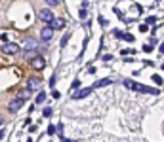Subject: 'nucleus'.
<instances>
[{
    "label": "nucleus",
    "mask_w": 164,
    "mask_h": 142,
    "mask_svg": "<svg viewBox=\"0 0 164 142\" xmlns=\"http://www.w3.org/2000/svg\"><path fill=\"white\" fill-rule=\"evenodd\" d=\"M124 85L134 91H141V93H151V95H158V89H153V87H147L143 83H135L134 80H124Z\"/></svg>",
    "instance_id": "f257e3e1"
},
{
    "label": "nucleus",
    "mask_w": 164,
    "mask_h": 142,
    "mask_svg": "<svg viewBox=\"0 0 164 142\" xmlns=\"http://www.w3.org/2000/svg\"><path fill=\"white\" fill-rule=\"evenodd\" d=\"M19 51H21V47H19L17 44H14V42H6L2 46V53H6V55H17Z\"/></svg>",
    "instance_id": "f03ea898"
},
{
    "label": "nucleus",
    "mask_w": 164,
    "mask_h": 142,
    "mask_svg": "<svg viewBox=\"0 0 164 142\" xmlns=\"http://www.w3.org/2000/svg\"><path fill=\"white\" fill-rule=\"evenodd\" d=\"M38 17H40V21L48 23V25H50V23L55 19V17H54V13H52V11L48 10V8H46V10H40V11H38Z\"/></svg>",
    "instance_id": "7ed1b4c3"
},
{
    "label": "nucleus",
    "mask_w": 164,
    "mask_h": 142,
    "mask_svg": "<svg viewBox=\"0 0 164 142\" xmlns=\"http://www.w3.org/2000/svg\"><path fill=\"white\" fill-rule=\"evenodd\" d=\"M31 64H33L34 70H42V68L46 66V59H44V57H40V55H37L34 59H31Z\"/></svg>",
    "instance_id": "20e7f679"
},
{
    "label": "nucleus",
    "mask_w": 164,
    "mask_h": 142,
    "mask_svg": "<svg viewBox=\"0 0 164 142\" xmlns=\"http://www.w3.org/2000/svg\"><path fill=\"white\" fill-rule=\"evenodd\" d=\"M52 36H54V28H52L50 25L44 27V28H42V32H40V40H42V42H50Z\"/></svg>",
    "instance_id": "39448f33"
},
{
    "label": "nucleus",
    "mask_w": 164,
    "mask_h": 142,
    "mask_svg": "<svg viewBox=\"0 0 164 142\" xmlns=\"http://www.w3.org/2000/svg\"><path fill=\"white\" fill-rule=\"evenodd\" d=\"M21 108H23V99H14L8 104V110L10 112H17V110H21Z\"/></svg>",
    "instance_id": "423d86ee"
},
{
    "label": "nucleus",
    "mask_w": 164,
    "mask_h": 142,
    "mask_svg": "<svg viewBox=\"0 0 164 142\" xmlns=\"http://www.w3.org/2000/svg\"><path fill=\"white\" fill-rule=\"evenodd\" d=\"M92 93V87H84V89H78V91L73 93V99L78 100V99H84V97H88Z\"/></svg>",
    "instance_id": "0eeeda50"
},
{
    "label": "nucleus",
    "mask_w": 164,
    "mask_h": 142,
    "mask_svg": "<svg viewBox=\"0 0 164 142\" xmlns=\"http://www.w3.org/2000/svg\"><path fill=\"white\" fill-rule=\"evenodd\" d=\"M65 25H67V23H65V19H63V17H55L54 21L50 23V27L54 28V30H61V28L65 27Z\"/></svg>",
    "instance_id": "6e6552de"
},
{
    "label": "nucleus",
    "mask_w": 164,
    "mask_h": 142,
    "mask_svg": "<svg viewBox=\"0 0 164 142\" xmlns=\"http://www.w3.org/2000/svg\"><path fill=\"white\" fill-rule=\"evenodd\" d=\"M37 46H38V44L34 42L33 38H27V40H25V44H23V49H25L27 53H29L31 49H37Z\"/></svg>",
    "instance_id": "1a4fd4ad"
},
{
    "label": "nucleus",
    "mask_w": 164,
    "mask_h": 142,
    "mask_svg": "<svg viewBox=\"0 0 164 142\" xmlns=\"http://www.w3.org/2000/svg\"><path fill=\"white\" fill-rule=\"evenodd\" d=\"M38 85H40V78H29V82H27V91H33Z\"/></svg>",
    "instance_id": "9d476101"
},
{
    "label": "nucleus",
    "mask_w": 164,
    "mask_h": 142,
    "mask_svg": "<svg viewBox=\"0 0 164 142\" xmlns=\"http://www.w3.org/2000/svg\"><path fill=\"white\" fill-rule=\"evenodd\" d=\"M113 83V78H103V80H97V82H95L94 85H92V87H107V85H111Z\"/></svg>",
    "instance_id": "9b49d317"
},
{
    "label": "nucleus",
    "mask_w": 164,
    "mask_h": 142,
    "mask_svg": "<svg viewBox=\"0 0 164 142\" xmlns=\"http://www.w3.org/2000/svg\"><path fill=\"white\" fill-rule=\"evenodd\" d=\"M44 100H46V93L40 91V93L37 95V102H44Z\"/></svg>",
    "instance_id": "f8f14e48"
},
{
    "label": "nucleus",
    "mask_w": 164,
    "mask_h": 142,
    "mask_svg": "<svg viewBox=\"0 0 164 142\" xmlns=\"http://www.w3.org/2000/svg\"><path fill=\"white\" fill-rule=\"evenodd\" d=\"M153 82L157 83V85H162V82H164V80H162V78H160V76H158V74H153Z\"/></svg>",
    "instance_id": "ddd939ff"
},
{
    "label": "nucleus",
    "mask_w": 164,
    "mask_h": 142,
    "mask_svg": "<svg viewBox=\"0 0 164 142\" xmlns=\"http://www.w3.org/2000/svg\"><path fill=\"white\" fill-rule=\"evenodd\" d=\"M42 116H44V117H50V116H52V108H50V106L44 108V110H42Z\"/></svg>",
    "instance_id": "4468645a"
},
{
    "label": "nucleus",
    "mask_w": 164,
    "mask_h": 142,
    "mask_svg": "<svg viewBox=\"0 0 164 142\" xmlns=\"http://www.w3.org/2000/svg\"><path fill=\"white\" fill-rule=\"evenodd\" d=\"M78 87H80V80H74V82H73V93L78 91Z\"/></svg>",
    "instance_id": "2eb2a0df"
},
{
    "label": "nucleus",
    "mask_w": 164,
    "mask_h": 142,
    "mask_svg": "<svg viewBox=\"0 0 164 142\" xmlns=\"http://www.w3.org/2000/svg\"><path fill=\"white\" fill-rule=\"evenodd\" d=\"M153 23H157V17H155V15H149V17H147V25H153Z\"/></svg>",
    "instance_id": "dca6fc26"
},
{
    "label": "nucleus",
    "mask_w": 164,
    "mask_h": 142,
    "mask_svg": "<svg viewBox=\"0 0 164 142\" xmlns=\"http://www.w3.org/2000/svg\"><path fill=\"white\" fill-rule=\"evenodd\" d=\"M86 15H88V11H86V10H84V8H82V10L78 11V17H80V19H86Z\"/></svg>",
    "instance_id": "f3484780"
},
{
    "label": "nucleus",
    "mask_w": 164,
    "mask_h": 142,
    "mask_svg": "<svg viewBox=\"0 0 164 142\" xmlns=\"http://www.w3.org/2000/svg\"><path fill=\"white\" fill-rule=\"evenodd\" d=\"M69 38H71V32H67V34H65V38L61 40V47H63V46H65V44H67V40H69Z\"/></svg>",
    "instance_id": "a211bd4d"
},
{
    "label": "nucleus",
    "mask_w": 164,
    "mask_h": 142,
    "mask_svg": "<svg viewBox=\"0 0 164 142\" xmlns=\"http://www.w3.org/2000/svg\"><path fill=\"white\" fill-rule=\"evenodd\" d=\"M46 4H48V6H57L59 0H46Z\"/></svg>",
    "instance_id": "6ab92c4d"
},
{
    "label": "nucleus",
    "mask_w": 164,
    "mask_h": 142,
    "mask_svg": "<svg viewBox=\"0 0 164 142\" xmlns=\"http://www.w3.org/2000/svg\"><path fill=\"white\" fill-rule=\"evenodd\" d=\"M55 129H57V127H54V125H50V127H48V135H55Z\"/></svg>",
    "instance_id": "aec40b11"
},
{
    "label": "nucleus",
    "mask_w": 164,
    "mask_h": 142,
    "mask_svg": "<svg viewBox=\"0 0 164 142\" xmlns=\"http://www.w3.org/2000/svg\"><path fill=\"white\" fill-rule=\"evenodd\" d=\"M151 49H153V46H151V44H147V46H143V51H147V53H149Z\"/></svg>",
    "instance_id": "412c9836"
},
{
    "label": "nucleus",
    "mask_w": 164,
    "mask_h": 142,
    "mask_svg": "<svg viewBox=\"0 0 164 142\" xmlns=\"http://www.w3.org/2000/svg\"><path fill=\"white\" fill-rule=\"evenodd\" d=\"M52 97H54V99H59V97H61V93H59V91H52Z\"/></svg>",
    "instance_id": "4be33fe9"
},
{
    "label": "nucleus",
    "mask_w": 164,
    "mask_h": 142,
    "mask_svg": "<svg viewBox=\"0 0 164 142\" xmlns=\"http://www.w3.org/2000/svg\"><path fill=\"white\" fill-rule=\"evenodd\" d=\"M122 36L128 40V42H132V40H134V36H132V34H122Z\"/></svg>",
    "instance_id": "5701e85b"
},
{
    "label": "nucleus",
    "mask_w": 164,
    "mask_h": 142,
    "mask_svg": "<svg viewBox=\"0 0 164 142\" xmlns=\"http://www.w3.org/2000/svg\"><path fill=\"white\" fill-rule=\"evenodd\" d=\"M139 30H141V32H147V30H149V27H147V25H141V27H139Z\"/></svg>",
    "instance_id": "b1692460"
},
{
    "label": "nucleus",
    "mask_w": 164,
    "mask_h": 142,
    "mask_svg": "<svg viewBox=\"0 0 164 142\" xmlns=\"http://www.w3.org/2000/svg\"><path fill=\"white\" fill-rule=\"evenodd\" d=\"M57 131H59V135H63V123L57 125Z\"/></svg>",
    "instance_id": "393cba45"
},
{
    "label": "nucleus",
    "mask_w": 164,
    "mask_h": 142,
    "mask_svg": "<svg viewBox=\"0 0 164 142\" xmlns=\"http://www.w3.org/2000/svg\"><path fill=\"white\" fill-rule=\"evenodd\" d=\"M158 51H160V53L164 55V44H160V47H158Z\"/></svg>",
    "instance_id": "a878e982"
},
{
    "label": "nucleus",
    "mask_w": 164,
    "mask_h": 142,
    "mask_svg": "<svg viewBox=\"0 0 164 142\" xmlns=\"http://www.w3.org/2000/svg\"><path fill=\"white\" fill-rule=\"evenodd\" d=\"M61 142H73V140H67V138H65V136H63V135H61Z\"/></svg>",
    "instance_id": "bb28decb"
},
{
    "label": "nucleus",
    "mask_w": 164,
    "mask_h": 142,
    "mask_svg": "<svg viewBox=\"0 0 164 142\" xmlns=\"http://www.w3.org/2000/svg\"><path fill=\"white\" fill-rule=\"evenodd\" d=\"M4 138V131H0V140H2Z\"/></svg>",
    "instance_id": "cd10ccee"
},
{
    "label": "nucleus",
    "mask_w": 164,
    "mask_h": 142,
    "mask_svg": "<svg viewBox=\"0 0 164 142\" xmlns=\"http://www.w3.org/2000/svg\"><path fill=\"white\" fill-rule=\"evenodd\" d=\"M2 123H4V119H2V117H0V125H2Z\"/></svg>",
    "instance_id": "c85d7f7f"
}]
</instances>
